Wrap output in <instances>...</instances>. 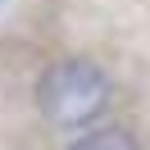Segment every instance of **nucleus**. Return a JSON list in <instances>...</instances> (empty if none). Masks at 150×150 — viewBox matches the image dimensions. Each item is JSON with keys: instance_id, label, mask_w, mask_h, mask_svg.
Here are the masks:
<instances>
[{"instance_id": "1", "label": "nucleus", "mask_w": 150, "mask_h": 150, "mask_svg": "<svg viewBox=\"0 0 150 150\" xmlns=\"http://www.w3.org/2000/svg\"><path fill=\"white\" fill-rule=\"evenodd\" d=\"M32 96H37V109L50 127L77 132V127H96L105 118V109L114 105V82L96 59L68 55L41 68Z\"/></svg>"}, {"instance_id": "2", "label": "nucleus", "mask_w": 150, "mask_h": 150, "mask_svg": "<svg viewBox=\"0 0 150 150\" xmlns=\"http://www.w3.org/2000/svg\"><path fill=\"white\" fill-rule=\"evenodd\" d=\"M64 150H146V146H141L137 132H127V127H91L77 141H68Z\"/></svg>"}, {"instance_id": "3", "label": "nucleus", "mask_w": 150, "mask_h": 150, "mask_svg": "<svg viewBox=\"0 0 150 150\" xmlns=\"http://www.w3.org/2000/svg\"><path fill=\"white\" fill-rule=\"evenodd\" d=\"M9 5H14V0H0V14H5V9H9Z\"/></svg>"}]
</instances>
